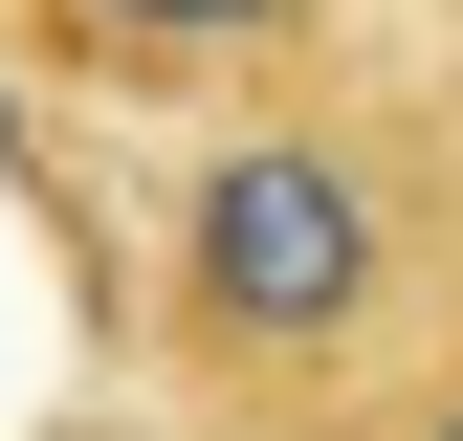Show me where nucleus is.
<instances>
[{"mask_svg":"<svg viewBox=\"0 0 463 441\" xmlns=\"http://www.w3.org/2000/svg\"><path fill=\"white\" fill-rule=\"evenodd\" d=\"M155 331H177L199 398L243 419H354L397 353H420V243H397V177L331 110H243V133L177 177L155 220Z\"/></svg>","mask_w":463,"mask_h":441,"instance_id":"f257e3e1","label":"nucleus"},{"mask_svg":"<svg viewBox=\"0 0 463 441\" xmlns=\"http://www.w3.org/2000/svg\"><path fill=\"white\" fill-rule=\"evenodd\" d=\"M23 44L110 89H221V67H309L331 0H23Z\"/></svg>","mask_w":463,"mask_h":441,"instance_id":"f03ea898","label":"nucleus"},{"mask_svg":"<svg viewBox=\"0 0 463 441\" xmlns=\"http://www.w3.org/2000/svg\"><path fill=\"white\" fill-rule=\"evenodd\" d=\"M397 441H463V331H441L420 375H397Z\"/></svg>","mask_w":463,"mask_h":441,"instance_id":"7ed1b4c3","label":"nucleus"},{"mask_svg":"<svg viewBox=\"0 0 463 441\" xmlns=\"http://www.w3.org/2000/svg\"><path fill=\"white\" fill-rule=\"evenodd\" d=\"M67 441H133V419H67Z\"/></svg>","mask_w":463,"mask_h":441,"instance_id":"20e7f679","label":"nucleus"}]
</instances>
